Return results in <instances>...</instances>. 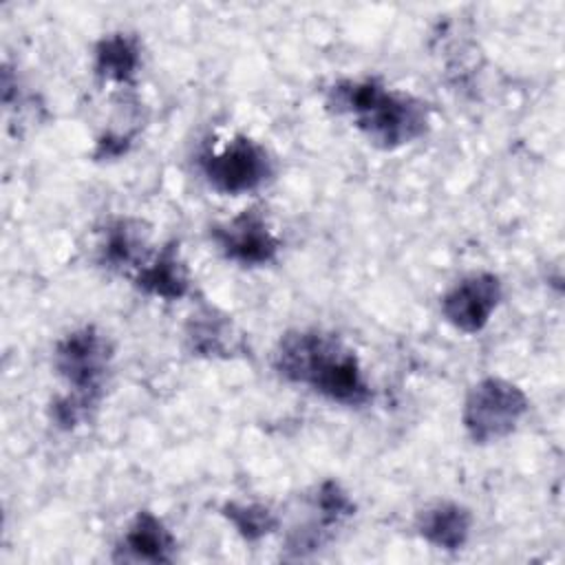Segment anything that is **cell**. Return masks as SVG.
<instances>
[{
	"mask_svg": "<svg viewBox=\"0 0 565 565\" xmlns=\"http://www.w3.org/2000/svg\"><path fill=\"white\" fill-rule=\"evenodd\" d=\"M274 369L291 384L309 386L342 406H364L371 384L353 349L318 329L287 331L274 353Z\"/></svg>",
	"mask_w": 565,
	"mask_h": 565,
	"instance_id": "cell-1",
	"label": "cell"
},
{
	"mask_svg": "<svg viewBox=\"0 0 565 565\" xmlns=\"http://www.w3.org/2000/svg\"><path fill=\"white\" fill-rule=\"evenodd\" d=\"M327 104L351 117L353 126L377 148L393 150L426 135L430 115L422 99L386 86L377 77L342 79L329 88Z\"/></svg>",
	"mask_w": 565,
	"mask_h": 565,
	"instance_id": "cell-2",
	"label": "cell"
},
{
	"mask_svg": "<svg viewBox=\"0 0 565 565\" xmlns=\"http://www.w3.org/2000/svg\"><path fill=\"white\" fill-rule=\"evenodd\" d=\"M110 340L93 324L73 329L57 340L53 366L66 384V393L51 402V419L62 430H73L97 411L110 366Z\"/></svg>",
	"mask_w": 565,
	"mask_h": 565,
	"instance_id": "cell-3",
	"label": "cell"
},
{
	"mask_svg": "<svg viewBox=\"0 0 565 565\" xmlns=\"http://www.w3.org/2000/svg\"><path fill=\"white\" fill-rule=\"evenodd\" d=\"M530 408L521 386L505 377H483L466 395L461 422L475 444H494L516 430Z\"/></svg>",
	"mask_w": 565,
	"mask_h": 565,
	"instance_id": "cell-4",
	"label": "cell"
},
{
	"mask_svg": "<svg viewBox=\"0 0 565 565\" xmlns=\"http://www.w3.org/2000/svg\"><path fill=\"white\" fill-rule=\"evenodd\" d=\"M199 170L214 192L236 196L265 185L274 174V161L265 146L252 137L236 135L221 148L203 150Z\"/></svg>",
	"mask_w": 565,
	"mask_h": 565,
	"instance_id": "cell-5",
	"label": "cell"
},
{
	"mask_svg": "<svg viewBox=\"0 0 565 565\" xmlns=\"http://www.w3.org/2000/svg\"><path fill=\"white\" fill-rule=\"evenodd\" d=\"M210 238L227 260L243 267L269 265L280 252V238L258 210H243L223 223H214Z\"/></svg>",
	"mask_w": 565,
	"mask_h": 565,
	"instance_id": "cell-6",
	"label": "cell"
},
{
	"mask_svg": "<svg viewBox=\"0 0 565 565\" xmlns=\"http://www.w3.org/2000/svg\"><path fill=\"white\" fill-rule=\"evenodd\" d=\"M503 300L501 278L492 271L461 276L439 302L441 316L461 333L481 331Z\"/></svg>",
	"mask_w": 565,
	"mask_h": 565,
	"instance_id": "cell-7",
	"label": "cell"
},
{
	"mask_svg": "<svg viewBox=\"0 0 565 565\" xmlns=\"http://www.w3.org/2000/svg\"><path fill=\"white\" fill-rule=\"evenodd\" d=\"M177 556V539L170 527L150 510H139L124 530L115 561L126 563H172Z\"/></svg>",
	"mask_w": 565,
	"mask_h": 565,
	"instance_id": "cell-8",
	"label": "cell"
},
{
	"mask_svg": "<svg viewBox=\"0 0 565 565\" xmlns=\"http://www.w3.org/2000/svg\"><path fill=\"white\" fill-rule=\"evenodd\" d=\"M135 285L161 300H181L190 291V274L174 243L163 245L132 276Z\"/></svg>",
	"mask_w": 565,
	"mask_h": 565,
	"instance_id": "cell-9",
	"label": "cell"
},
{
	"mask_svg": "<svg viewBox=\"0 0 565 565\" xmlns=\"http://www.w3.org/2000/svg\"><path fill=\"white\" fill-rule=\"evenodd\" d=\"M417 534L437 550L457 552L468 543L472 530V514L455 501H437L424 508L417 516Z\"/></svg>",
	"mask_w": 565,
	"mask_h": 565,
	"instance_id": "cell-10",
	"label": "cell"
},
{
	"mask_svg": "<svg viewBox=\"0 0 565 565\" xmlns=\"http://www.w3.org/2000/svg\"><path fill=\"white\" fill-rule=\"evenodd\" d=\"M99 258L110 269H139L150 256L146 252V234L135 218H115L106 225L99 245Z\"/></svg>",
	"mask_w": 565,
	"mask_h": 565,
	"instance_id": "cell-11",
	"label": "cell"
},
{
	"mask_svg": "<svg viewBox=\"0 0 565 565\" xmlns=\"http://www.w3.org/2000/svg\"><path fill=\"white\" fill-rule=\"evenodd\" d=\"M141 64L139 40L130 33L117 31L104 35L95 46V73L104 82L130 84Z\"/></svg>",
	"mask_w": 565,
	"mask_h": 565,
	"instance_id": "cell-12",
	"label": "cell"
},
{
	"mask_svg": "<svg viewBox=\"0 0 565 565\" xmlns=\"http://www.w3.org/2000/svg\"><path fill=\"white\" fill-rule=\"evenodd\" d=\"M185 340L194 355H205V358H218V355L227 358L238 347L227 316L210 307L192 313L185 329Z\"/></svg>",
	"mask_w": 565,
	"mask_h": 565,
	"instance_id": "cell-13",
	"label": "cell"
},
{
	"mask_svg": "<svg viewBox=\"0 0 565 565\" xmlns=\"http://www.w3.org/2000/svg\"><path fill=\"white\" fill-rule=\"evenodd\" d=\"M221 514L232 523V527L245 539V541H260L267 534H271L278 525L276 514L260 503H238L230 501L221 508Z\"/></svg>",
	"mask_w": 565,
	"mask_h": 565,
	"instance_id": "cell-14",
	"label": "cell"
}]
</instances>
